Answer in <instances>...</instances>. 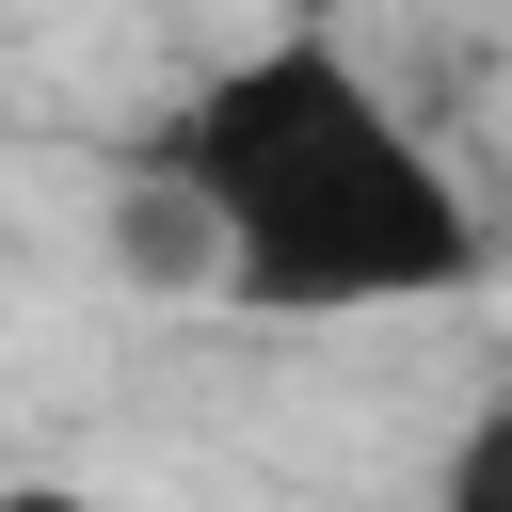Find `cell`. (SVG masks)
Masks as SVG:
<instances>
[{
    "mask_svg": "<svg viewBox=\"0 0 512 512\" xmlns=\"http://www.w3.org/2000/svg\"><path fill=\"white\" fill-rule=\"evenodd\" d=\"M160 192H176L208 288H240L256 320H400V304H464L496 272L464 160L384 96V64L336 16L224 48L160 112Z\"/></svg>",
    "mask_w": 512,
    "mask_h": 512,
    "instance_id": "cell-1",
    "label": "cell"
},
{
    "mask_svg": "<svg viewBox=\"0 0 512 512\" xmlns=\"http://www.w3.org/2000/svg\"><path fill=\"white\" fill-rule=\"evenodd\" d=\"M432 496H448V512H512V384H496V400H480V416L448 432V464H432Z\"/></svg>",
    "mask_w": 512,
    "mask_h": 512,
    "instance_id": "cell-2",
    "label": "cell"
}]
</instances>
